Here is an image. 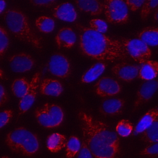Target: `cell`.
<instances>
[{"label":"cell","mask_w":158,"mask_h":158,"mask_svg":"<svg viewBox=\"0 0 158 158\" xmlns=\"http://www.w3.org/2000/svg\"><path fill=\"white\" fill-rule=\"evenodd\" d=\"M83 140L94 158H116L120 152V139L110 127L83 110L78 114Z\"/></svg>","instance_id":"1"},{"label":"cell","mask_w":158,"mask_h":158,"mask_svg":"<svg viewBox=\"0 0 158 158\" xmlns=\"http://www.w3.org/2000/svg\"><path fill=\"white\" fill-rule=\"evenodd\" d=\"M79 49L83 55L99 62H113L128 57L121 40L86 27L81 30Z\"/></svg>","instance_id":"2"},{"label":"cell","mask_w":158,"mask_h":158,"mask_svg":"<svg viewBox=\"0 0 158 158\" xmlns=\"http://www.w3.org/2000/svg\"><path fill=\"white\" fill-rule=\"evenodd\" d=\"M4 20L8 29L16 38L38 49H42L40 38L32 30L23 12L17 9H9L4 12Z\"/></svg>","instance_id":"3"},{"label":"cell","mask_w":158,"mask_h":158,"mask_svg":"<svg viewBox=\"0 0 158 158\" xmlns=\"http://www.w3.org/2000/svg\"><path fill=\"white\" fill-rule=\"evenodd\" d=\"M5 143L12 152L25 156L35 154L40 148L38 136L24 127L10 131L6 136Z\"/></svg>","instance_id":"4"},{"label":"cell","mask_w":158,"mask_h":158,"mask_svg":"<svg viewBox=\"0 0 158 158\" xmlns=\"http://www.w3.org/2000/svg\"><path fill=\"white\" fill-rule=\"evenodd\" d=\"M34 115L38 123L46 128L59 127L64 118L62 109L56 104H44L35 109Z\"/></svg>","instance_id":"5"},{"label":"cell","mask_w":158,"mask_h":158,"mask_svg":"<svg viewBox=\"0 0 158 158\" xmlns=\"http://www.w3.org/2000/svg\"><path fill=\"white\" fill-rule=\"evenodd\" d=\"M103 11L107 21L114 24H124L128 22L127 5L121 0H105L102 2Z\"/></svg>","instance_id":"6"},{"label":"cell","mask_w":158,"mask_h":158,"mask_svg":"<svg viewBox=\"0 0 158 158\" xmlns=\"http://www.w3.org/2000/svg\"><path fill=\"white\" fill-rule=\"evenodd\" d=\"M122 43L128 56H130L134 60L143 64L149 60L151 56V51L149 46L144 43L135 39H122Z\"/></svg>","instance_id":"7"},{"label":"cell","mask_w":158,"mask_h":158,"mask_svg":"<svg viewBox=\"0 0 158 158\" xmlns=\"http://www.w3.org/2000/svg\"><path fill=\"white\" fill-rule=\"evenodd\" d=\"M40 82V73H36L29 82L25 94L20 99L19 104V116L25 114L33 104L37 96Z\"/></svg>","instance_id":"8"},{"label":"cell","mask_w":158,"mask_h":158,"mask_svg":"<svg viewBox=\"0 0 158 158\" xmlns=\"http://www.w3.org/2000/svg\"><path fill=\"white\" fill-rule=\"evenodd\" d=\"M49 72L60 78H66L70 75L71 66L65 56L61 53L52 55L48 62Z\"/></svg>","instance_id":"9"},{"label":"cell","mask_w":158,"mask_h":158,"mask_svg":"<svg viewBox=\"0 0 158 158\" xmlns=\"http://www.w3.org/2000/svg\"><path fill=\"white\" fill-rule=\"evenodd\" d=\"M95 92L101 98H109L119 94L122 91L120 83L109 77L101 78L94 86Z\"/></svg>","instance_id":"10"},{"label":"cell","mask_w":158,"mask_h":158,"mask_svg":"<svg viewBox=\"0 0 158 158\" xmlns=\"http://www.w3.org/2000/svg\"><path fill=\"white\" fill-rule=\"evenodd\" d=\"M139 70V66L127 62L117 63L111 68V72L115 77L126 82H130L135 80L138 77Z\"/></svg>","instance_id":"11"},{"label":"cell","mask_w":158,"mask_h":158,"mask_svg":"<svg viewBox=\"0 0 158 158\" xmlns=\"http://www.w3.org/2000/svg\"><path fill=\"white\" fill-rule=\"evenodd\" d=\"M9 63L11 70L16 73H25L30 71L35 65V59L28 54L20 52L10 56Z\"/></svg>","instance_id":"12"},{"label":"cell","mask_w":158,"mask_h":158,"mask_svg":"<svg viewBox=\"0 0 158 158\" xmlns=\"http://www.w3.org/2000/svg\"><path fill=\"white\" fill-rule=\"evenodd\" d=\"M158 86L157 80L146 81L142 83L136 93V100L133 106V110H136L143 104L149 101L156 93Z\"/></svg>","instance_id":"13"},{"label":"cell","mask_w":158,"mask_h":158,"mask_svg":"<svg viewBox=\"0 0 158 158\" xmlns=\"http://www.w3.org/2000/svg\"><path fill=\"white\" fill-rule=\"evenodd\" d=\"M125 101L120 98L107 99L99 107V112L104 115H116L123 112Z\"/></svg>","instance_id":"14"},{"label":"cell","mask_w":158,"mask_h":158,"mask_svg":"<svg viewBox=\"0 0 158 158\" xmlns=\"http://www.w3.org/2000/svg\"><path fill=\"white\" fill-rule=\"evenodd\" d=\"M52 15L63 21L72 22L77 18V13L73 6L69 2L56 6L52 10Z\"/></svg>","instance_id":"15"},{"label":"cell","mask_w":158,"mask_h":158,"mask_svg":"<svg viewBox=\"0 0 158 158\" xmlns=\"http://www.w3.org/2000/svg\"><path fill=\"white\" fill-rule=\"evenodd\" d=\"M39 89L41 94L51 96H59L64 90L59 80L49 78H44L40 82Z\"/></svg>","instance_id":"16"},{"label":"cell","mask_w":158,"mask_h":158,"mask_svg":"<svg viewBox=\"0 0 158 158\" xmlns=\"http://www.w3.org/2000/svg\"><path fill=\"white\" fill-rule=\"evenodd\" d=\"M55 40L58 48H70L75 44L77 36L71 28L63 27L57 32Z\"/></svg>","instance_id":"17"},{"label":"cell","mask_w":158,"mask_h":158,"mask_svg":"<svg viewBox=\"0 0 158 158\" xmlns=\"http://www.w3.org/2000/svg\"><path fill=\"white\" fill-rule=\"evenodd\" d=\"M77 7L91 15H99L103 12V4L98 0H78L75 1Z\"/></svg>","instance_id":"18"},{"label":"cell","mask_w":158,"mask_h":158,"mask_svg":"<svg viewBox=\"0 0 158 158\" xmlns=\"http://www.w3.org/2000/svg\"><path fill=\"white\" fill-rule=\"evenodd\" d=\"M158 117V109L156 106L151 109L149 110L138 121L135 126L133 133L134 135H137L142 133L146 128H148L155 120L157 119Z\"/></svg>","instance_id":"19"},{"label":"cell","mask_w":158,"mask_h":158,"mask_svg":"<svg viewBox=\"0 0 158 158\" xmlns=\"http://www.w3.org/2000/svg\"><path fill=\"white\" fill-rule=\"evenodd\" d=\"M158 72V63L156 60H148L143 63L138 72V77L143 80H152L154 79Z\"/></svg>","instance_id":"20"},{"label":"cell","mask_w":158,"mask_h":158,"mask_svg":"<svg viewBox=\"0 0 158 158\" xmlns=\"http://www.w3.org/2000/svg\"><path fill=\"white\" fill-rule=\"evenodd\" d=\"M138 39L146 45L156 46L158 44V27H149L144 28L137 34Z\"/></svg>","instance_id":"21"},{"label":"cell","mask_w":158,"mask_h":158,"mask_svg":"<svg viewBox=\"0 0 158 158\" xmlns=\"http://www.w3.org/2000/svg\"><path fill=\"white\" fill-rule=\"evenodd\" d=\"M107 63L105 62H98L88 69L81 77L83 83H88L97 79L105 70Z\"/></svg>","instance_id":"22"},{"label":"cell","mask_w":158,"mask_h":158,"mask_svg":"<svg viewBox=\"0 0 158 158\" xmlns=\"http://www.w3.org/2000/svg\"><path fill=\"white\" fill-rule=\"evenodd\" d=\"M67 142L65 136L54 133L48 136L46 140V146L51 152H57L65 147Z\"/></svg>","instance_id":"23"},{"label":"cell","mask_w":158,"mask_h":158,"mask_svg":"<svg viewBox=\"0 0 158 158\" xmlns=\"http://www.w3.org/2000/svg\"><path fill=\"white\" fill-rule=\"evenodd\" d=\"M141 139L147 143L153 144L158 141V120L154 122L142 132Z\"/></svg>","instance_id":"24"},{"label":"cell","mask_w":158,"mask_h":158,"mask_svg":"<svg viewBox=\"0 0 158 158\" xmlns=\"http://www.w3.org/2000/svg\"><path fill=\"white\" fill-rule=\"evenodd\" d=\"M29 81L25 77H20L14 80L11 85V89L14 96L22 98L28 87Z\"/></svg>","instance_id":"25"},{"label":"cell","mask_w":158,"mask_h":158,"mask_svg":"<svg viewBox=\"0 0 158 158\" xmlns=\"http://www.w3.org/2000/svg\"><path fill=\"white\" fill-rule=\"evenodd\" d=\"M36 28L42 33H49L53 31L55 27L54 20L47 16H40L35 22Z\"/></svg>","instance_id":"26"},{"label":"cell","mask_w":158,"mask_h":158,"mask_svg":"<svg viewBox=\"0 0 158 158\" xmlns=\"http://www.w3.org/2000/svg\"><path fill=\"white\" fill-rule=\"evenodd\" d=\"M81 146V143L79 139L74 135L70 136L66 144V157L67 158H73L78 153Z\"/></svg>","instance_id":"27"},{"label":"cell","mask_w":158,"mask_h":158,"mask_svg":"<svg viewBox=\"0 0 158 158\" xmlns=\"http://www.w3.org/2000/svg\"><path fill=\"white\" fill-rule=\"evenodd\" d=\"M133 130V126L132 123L128 120L126 119L120 120L116 126V131L117 133L122 137L128 136Z\"/></svg>","instance_id":"28"},{"label":"cell","mask_w":158,"mask_h":158,"mask_svg":"<svg viewBox=\"0 0 158 158\" xmlns=\"http://www.w3.org/2000/svg\"><path fill=\"white\" fill-rule=\"evenodd\" d=\"M158 1L157 0H149L144 1L140 11V17L141 20H144L154 10L157 8Z\"/></svg>","instance_id":"29"},{"label":"cell","mask_w":158,"mask_h":158,"mask_svg":"<svg viewBox=\"0 0 158 158\" xmlns=\"http://www.w3.org/2000/svg\"><path fill=\"white\" fill-rule=\"evenodd\" d=\"M9 45V37L7 31L0 25V60L3 57Z\"/></svg>","instance_id":"30"},{"label":"cell","mask_w":158,"mask_h":158,"mask_svg":"<svg viewBox=\"0 0 158 158\" xmlns=\"http://www.w3.org/2000/svg\"><path fill=\"white\" fill-rule=\"evenodd\" d=\"M89 25L91 30L102 34L106 33L107 30V24L106 22L99 19H93L91 20Z\"/></svg>","instance_id":"31"},{"label":"cell","mask_w":158,"mask_h":158,"mask_svg":"<svg viewBox=\"0 0 158 158\" xmlns=\"http://www.w3.org/2000/svg\"><path fill=\"white\" fill-rule=\"evenodd\" d=\"M139 154L141 156L156 157L158 155V143H156L147 146L142 149Z\"/></svg>","instance_id":"32"},{"label":"cell","mask_w":158,"mask_h":158,"mask_svg":"<svg viewBox=\"0 0 158 158\" xmlns=\"http://www.w3.org/2000/svg\"><path fill=\"white\" fill-rule=\"evenodd\" d=\"M13 111L6 109L0 112V128L7 125L13 117Z\"/></svg>","instance_id":"33"},{"label":"cell","mask_w":158,"mask_h":158,"mask_svg":"<svg viewBox=\"0 0 158 158\" xmlns=\"http://www.w3.org/2000/svg\"><path fill=\"white\" fill-rule=\"evenodd\" d=\"M77 158H93L92 154L83 140L81 143L80 150L77 154Z\"/></svg>","instance_id":"34"},{"label":"cell","mask_w":158,"mask_h":158,"mask_svg":"<svg viewBox=\"0 0 158 158\" xmlns=\"http://www.w3.org/2000/svg\"><path fill=\"white\" fill-rule=\"evenodd\" d=\"M125 4L127 5V7H128L129 9L132 12H136L143 5L144 1V0H127L124 1Z\"/></svg>","instance_id":"35"},{"label":"cell","mask_w":158,"mask_h":158,"mask_svg":"<svg viewBox=\"0 0 158 158\" xmlns=\"http://www.w3.org/2000/svg\"><path fill=\"white\" fill-rule=\"evenodd\" d=\"M8 101V95L4 86L0 83V107Z\"/></svg>","instance_id":"36"},{"label":"cell","mask_w":158,"mask_h":158,"mask_svg":"<svg viewBox=\"0 0 158 158\" xmlns=\"http://www.w3.org/2000/svg\"><path fill=\"white\" fill-rule=\"evenodd\" d=\"M30 2L35 6H50L53 4L56 3L55 1L49 0V1H30Z\"/></svg>","instance_id":"37"},{"label":"cell","mask_w":158,"mask_h":158,"mask_svg":"<svg viewBox=\"0 0 158 158\" xmlns=\"http://www.w3.org/2000/svg\"><path fill=\"white\" fill-rule=\"evenodd\" d=\"M6 2L5 1H0V14L2 12L4 9H5Z\"/></svg>","instance_id":"38"},{"label":"cell","mask_w":158,"mask_h":158,"mask_svg":"<svg viewBox=\"0 0 158 158\" xmlns=\"http://www.w3.org/2000/svg\"><path fill=\"white\" fill-rule=\"evenodd\" d=\"M157 8L155 10V12L154 14V20L155 22H156L157 20V14H158V11H157Z\"/></svg>","instance_id":"39"},{"label":"cell","mask_w":158,"mask_h":158,"mask_svg":"<svg viewBox=\"0 0 158 158\" xmlns=\"http://www.w3.org/2000/svg\"><path fill=\"white\" fill-rule=\"evenodd\" d=\"M4 78V71L0 68V79H2Z\"/></svg>","instance_id":"40"},{"label":"cell","mask_w":158,"mask_h":158,"mask_svg":"<svg viewBox=\"0 0 158 158\" xmlns=\"http://www.w3.org/2000/svg\"><path fill=\"white\" fill-rule=\"evenodd\" d=\"M2 158H9V157H2Z\"/></svg>","instance_id":"41"}]
</instances>
